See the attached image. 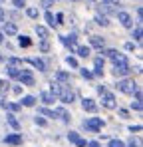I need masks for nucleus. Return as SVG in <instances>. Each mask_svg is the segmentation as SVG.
<instances>
[{"label":"nucleus","mask_w":143,"mask_h":147,"mask_svg":"<svg viewBox=\"0 0 143 147\" xmlns=\"http://www.w3.org/2000/svg\"><path fill=\"white\" fill-rule=\"evenodd\" d=\"M90 44H92L94 48H99V50H101L105 42H103V38H99V36H92V38H90Z\"/></svg>","instance_id":"17"},{"label":"nucleus","mask_w":143,"mask_h":147,"mask_svg":"<svg viewBox=\"0 0 143 147\" xmlns=\"http://www.w3.org/2000/svg\"><path fill=\"white\" fill-rule=\"evenodd\" d=\"M28 62H30V64H32V66H34V68L38 70V72H46V64H44V62H42L40 58H30Z\"/></svg>","instance_id":"13"},{"label":"nucleus","mask_w":143,"mask_h":147,"mask_svg":"<svg viewBox=\"0 0 143 147\" xmlns=\"http://www.w3.org/2000/svg\"><path fill=\"white\" fill-rule=\"evenodd\" d=\"M18 80L22 82V86H34V76L28 70H22V72L18 74Z\"/></svg>","instance_id":"6"},{"label":"nucleus","mask_w":143,"mask_h":147,"mask_svg":"<svg viewBox=\"0 0 143 147\" xmlns=\"http://www.w3.org/2000/svg\"><path fill=\"white\" fill-rule=\"evenodd\" d=\"M40 50H42V52H48V50H50V44H48L46 40H44V42L40 44Z\"/></svg>","instance_id":"37"},{"label":"nucleus","mask_w":143,"mask_h":147,"mask_svg":"<svg viewBox=\"0 0 143 147\" xmlns=\"http://www.w3.org/2000/svg\"><path fill=\"white\" fill-rule=\"evenodd\" d=\"M82 107H84V111H90V113L97 111V103H95L92 98H86V99H84V101H82Z\"/></svg>","instance_id":"9"},{"label":"nucleus","mask_w":143,"mask_h":147,"mask_svg":"<svg viewBox=\"0 0 143 147\" xmlns=\"http://www.w3.org/2000/svg\"><path fill=\"white\" fill-rule=\"evenodd\" d=\"M94 76H103V58H95V62H94Z\"/></svg>","instance_id":"12"},{"label":"nucleus","mask_w":143,"mask_h":147,"mask_svg":"<svg viewBox=\"0 0 143 147\" xmlns=\"http://www.w3.org/2000/svg\"><path fill=\"white\" fill-rule=\"evenodd\" d=\"M0 86H2V82H0Z\"/></svg>","instance_id":"52"},{"label":"nucleus","mask_w":143,"mask_h":147,"mask_svg":"<svg viewBox=\"0 0 143 147\" xmlns=\"http://www.w3.org/2000/svg\"><path fill=\"white\" fill-rule=\"evenodd\" d=\"M2 30H4V34H16L18 32V26L14 24V22H4L2 24Z\"/></svg>","instance_id":"14"},{"label":"nucleus","mask_w":143,"mask_h":147,"mask_svg":"<svg viewBox=\"0 0 143 147\" xmlns=\"http://www.w3.org/2000/svg\"><path fill=\"white\" fill-rule=\"evenodd\" d=\"M38 113H42V115H46V117H56V113H54L52 109H48V107H40Z\"/></svg>","instance_id":"25"},{"label":"nucleus","mask_w":143,"mask_h":147,"mask_svg":"<svg viewBox=\"0 0 143 147\" xmlns=\"http://www.w3.org/2000/svg\"><path fill=\"white\" fill-rule=\"evenodd\" d=\"M76 145H78V147H86V145H88V141H86V139H80Z\"/></svg>","instance_id":"43"},{"label":"nucleus","mask_w":143,"mask_h":147,"mask_svg":"<svg viewBox=\"0 0 143 147\" xmlns=\"http://www.w3.org/2000/svg\"><path fill=\"white\" fill-rule=\"evenodd\" d=\"M50 4H52V0H44L42 2V6H46V8H50Z\"/></svg>","instance_id":"49"},{"label":"nucleus","mask_w":143,"mask_h":147,"mask_svg":"<svg viewBox=\"0 0 143 147\" xmlns=\"http://www.w3.org/2000/svg\"><path fill=\"white\" fill-rule=\"evenodd\" d=\"M0 22H2V24L6 22V20H4V10H2V8H0Z\"/></svg>","instance_id":"48"},{"label":"nucleus","mask_w":143,"mask_h":147,"mask_svg":"<svg viewBox=\"0 0 143 147\" xmlns=\"http://www.w3.org/2000/svg\"><path fill=\"white\" fill-rule=\"evenodd\" d=\"M66 62H68V66H72V68H78V60H76V58L68 56V58H66Z\"/></svg>","instance_id":"33"},{"label":"nucleus","mask_w":143,"mask_h":147,"mask_svg":"<svg viewBox=\"0 0 143 147\" xmlns=\"http://www.w3.org/2000/svg\"><path fill=\"white\" fill-rule=\"evenodd\" d=\"M76 52H78V54H80L82 58H88V56L92 54V50L88 48V46H78V50H76Z\"/></svg>","instance_id":"22"},{"label":"nucleus","mask_w":143,"mask_h":147,"mask_svg":"<svg viewBox=\"0 0 143 147\" xmlns=\"http://www.w3.org/2000/svg\"><path fill=\"white\" fill-rule=\"evenodd\" d=\"M117 20L121 22L123 28H133V18H131V14H127V12H117Z\"/></svg>","instance_id":"4"},{"label":"nucleus","mask_w":143,"mask_h":147,"mask_svg":"<svg viewBox=\"0 0 143 147\" xmlns=\"http://www.w3.org/2000/svg\"><path fill=\"white\" fill-rule=\"evenodd\" d=\"M68 139H70L72 143H78V141H80L82 137H80V135H78L76 131H70V133H68Z\"/></svg>","instance_id":"27"},{"label":"nucleus","mask_w":143,"mask_h":147,"mask_svg":"<svg viewBox=\"0 0 143 147\" xmlns=\"http://www.w3.org/2000/svg\"><path fill=\"white\" fill-rule=\"evenodd\" d=\"M20 105L32 107V105H36V98H34V96H26V98H22V103H20Z\"/></svg>","instance_id":"19"},{"label":"nucleus","mask_w":143,"mask_h":147,"mask_svg":"<svg viewBox=\"0 0 143 147\" xmlns=\"http://www.w3.org/2000/svg\"><path fill=\"white\" fill-rule=\"evenodd\" d=\"M131 107H133L135 111H141V101H137V99H135V103H131Z\"/></svg>","instance_id":"36"},{"label":"nucleus","mask_w":143,"mask_h":147,"mask_svg":"<svg viewBox=\"0 0 143 147\" xmlns=\"http://www.w3.org/2000/svg\"><path fill=\"white\" fill-rule=\"evenodd\" d=\"M131 72L129 64H113V76H127Z\"/></svg>","instance_id":"7"},{"label":"nucleus","mask_w":143,"mask_h":147,"mask_svg":"<svg viewBox=\"0 0 143 147\" xmlns=\"http://www.w3.org/2000/svg\"><path fill=\"white\" fill-rule=\"evenodd\" d=\"M36 123H38V125H46V119H44V117H38V115H36Z\"/></svg>","instance_id":"40"},{"label":"nucleus","mask_w":143,"mask_h":147,"mask_svg":"<svg viewBox=\"0 0 143 147\" xmlns=\"http://www.w3.org/2000/svg\"><path fill=\"white\" fill-rule=\"evenodd\" d=\"M40 98H42V101H44L46 105H50V103H54V101H56V96H54L52 92H42V94H40Z\"/></svg>","instance_id":"15"},{"label":"nucleus","mask_w":143,"mask_h":147,"mask_svg":"<svg viewBox=\"0 0 143 147\" xmlns=\"http://www.w3.org/2000/svg\"><path fill=\"white\" fill-rule=\"evenodd\" d=\"M60 99H62V103H72V101H74V92H72L68 86H66L64 92L60 94Z\"/></svg>","instance_id":"11"},{"label":"nucleus","mask_w":143,"mask_h":147,"mask_svg":"<svg viewBox=\"0 0 143 147\" xmlns=\"http://www.w3.org/2000/svg\"><path fill=\"white\" fill-rule=\"evenodd\" d=\"M117 90L121 94H127V96H133V92L137 90V84L133 82V80H129V78H125V80H119L117 82Z\"/></svg>","instance_id":"1"},{"label":"nucleus","mask_w":143,"mask_h":147,"mask_svg":"<svg viewBox=\"0 0 143 147\" xmlns=\"http://www.w3.org/2000/svg\"><path fill=\"white\" fill-rule=\"evenodd\" d=\"M131 38H135L137 42H141V26H137V28L133 30V36H131Z\"/></svg>","instance_id":"30"},{"label":"nucleus","mask_w":143,"mask_h":147,"mask_svg":"<svg viewBox=\"0 0 143 147\" xmlns=\"http://www.w3.org/2000/svg\"><path fill=\"white\" fill-rule=\"evenodd\" d=\"M62 42H64V46H68L72 52H76V50H78V38H76V34L64 36V38H62Z\"/></svg>","instance_id":"5"},{"label":"nucleus","mask_w":143,"mask_h":147,"mask_svg":"<svg viewBox=\"0 0 143 147\" xmlns=\"http://www.w3.org/2000/svg\"><path fill=\"white\" fill-rule=\"evenodd\" d=\"M109 147H125L121 139H109Z\"/></svg>","instance_id":"29"},{"label":"nucleus","mask_w":143,"mask_h":147,"mask_svg":"<svg viewBox=\"0 0 143 147\" xmlns=\"http://www.w3.org/2000/svg\"><path fill=\"white\" fill-rule=\"evenodd\" d=\"M133 48H135L133 42H127V44H125V50H133Z\"/></svg>","instance_id":"46"},{"label":"nucleus","mask_w":143,"mask_h":147,"mask_svg":"<svg viewBox=\"0 0 143 147\" xmlns=\"http://www.w3.org/2000/svg\"><path fill=\"white\" fill-rule=\"evenodd\" d=\"M141 16H143V8H137V22H141Z\"/></svg>","instance_id":"42"},{"label":"nucleus","mask_w":143,"mask_h":147,"mask_svg":"<svg viewBox=\"0 0 143 147\" xmlns=\"http://www.w3.org/2000/svg\"><path fill=\"white\" fill-rule=\"evenodd\" d=\"M62 20H64V14H58V16H56V26H58V24H64Z\"/></svg>","instance_id":"39"},{"label":"nucleus","mask_w":143,"mask_h":147,"mask_svg":"<svg viewBox=\"0 0 143 147\" xmlns=\"http://www.w3.org/2000/svg\"><path fill=\"white\" fill-rule=\"evenodd\" d=\"M127 147H139V143H133V141H131V143H129Z\"/></svg>","instance_id":"50"},{"label":"nucleus","mask_w":143,"mask_h":147,"mask_svg":"<svg viewBox=\"0 0 143 147\" xmlns=\"http://www.w3.org/2000/svg\"><path fill=\"white\" fill-rule=\"evenodd\" d=\"M64 88H66V86H62L60 82H54V84H52V90H50V92H52V94H54L56 98H60V94L64 92Z\"/></svg>","instance_id":"16"},{"label":"nucleus","mask_w":143,"mask_h":147,"mask_svg":"<svg viewBox=\"0 0 143 147\" xmlns=\"http://www.w3.org/2000/svg\"><path fill=\"white\" fill-rule=\"evenodd\" d=\"M8 145H20L22 143V133H10V135H6V139H4Z\"/></svg>","instance_id":"10"},{"label":"nucleus","mask_w":143,"mask_h":147,"mask_svg":"<svg viewBox=\"0 0 143 147\" xmlns=\"http://www.w3.org/2000/svg\"><path fill=\"white\" fill-rule=\"evenodd\" d=\"M6 64H8V68H22V60L20 58H8Z\"/></svg>","instance_id":"18"},{"label":"nucleus","mask_w":143,"mask_h":147,"mask_svg":"<svg viewBox=\"0 0 143 147\" xmlns=\"http://www.w3.org/2000/svg\"><path fill=\"white\" fill-rule=\"evenodd\" d=\"M54 113H56V115H60V117H62L64 121H70V113H68V111H66L64 107H58V109H56Z\"/></svg>","instance_id":"20"},{"label":"nucleus","mask_w":143,"mask_h":147,"mask_svg":"<svg viewBox=\"0 0 143 147\" xmlns=\"http://www.w3.org/2000/svg\"><path fill=\"white\" fill-rule=\"evenodd\" d=\"M8 123H10V125H12L14 129H20V123H18V119H16V117H14L12 113L8 115Z\"/></svg>","instance_id":"26"},{"label":"nucleus","mask_w":143,"mask_h":147,"mask_svg":"<svg viewBox=\"0 0 143 147\" xmlns=\"http://www.w3.org/2000/svg\"><path fill=\"white\" fill-rule=\"evenodd\" d=\"M14 94H16V96H20V94H22V88H18V86H16V88H14Z\"/></svg>","instance_id":"47"},{"label":"nucleus","mask_w":143,"mask_h":147,"mask_svg":"<svg viewBox=\"0 0 143 147\" xmlns=\"http://www.w3.org/2000/svg\"><path fill=\"white\" fill-rule=\"evenodd\" d=\"M129 131H137V133H139V131H141V125H135V127L131 125V127H129Z\"/></svg>","instance_id":"44"},{"label":"nucleus","mask_w":143,"mask_h":147,"mask_svg":"<svg viewBox=\"0 0 143 147\" xmlns=\"http://www.w3.org/2000/svg\"><path fill=\"white\" fill-rule=\"evenodd\" d=\"M18 42H20V46H22V48H28V46H30V44H32V42H30V38H28V36H20V40H18Z\"/></svg>","instance_id":"28"},{"label":"nucleus","mask_w":143,"mask_h":147,"mask_svg":"<svg viewBox=\"0 0 143 147\" xmlns=\"http://www.w3.org/2000/svg\"><path fill=\"white\" fill-rule=\"evenodd\" d=\"M12 4H14L16 8H22V6H24V0H12Z\"/></svg>","instance_id":"38"},{"label":"nucleus","mask_w":143,"mask_h":147,"mask_svg":"<svg viewBox=\"0 0 143 147\" xmlns=\"http://www.w3.org/2000/svg\"><path fill=\"white\" fill-rule=\"evenodd\" d=\"M82 78H84V80H92V78H94V74L88 72V70L84 68V70H82Z\"/></svg>","instance_id":"34"},{"label":"nucleus","mask_w":143,"mask_h":147,"mask_svg":"<svg viewBox=\"0 0 143 147\" xmlns=\"http://www.w3.org/2000/svg\"><path fill=\"white\" fill-rule=\"evenodd\" d=\"M86 147H101V145H99V141H90Z\"/></svg>","instance_id":"41"},{"label":"nucleus","mask_w":143,"mask_h":147,"mask_svg":"<svg viewBox=\"0 0 143 147\" xmlns=\"http://www.w3.org/2000/svg\"><path fill=\"white\" fill-rule=\"evenodd\" d=\"M56 80H58V82H70V74L58 72V74H56Z\"/></svg>","instance_id":"24"},{"label":"nucleus","mask_w":143,"mask_h":147,"mask_svg":"<svg viewBox=\"0 0 143 147\" xmlns=\"http://www.w3.org/2000/svg\"><path fill=\"white\" fill-rule=\"evenodd\" d=\"M105 54H107V58H109L113 64H129L127 58H125V54H121V52H117V50H107Z\"/></svg>","instance_id":"3"},{"label":"nucleus","mask_w":143,"mask_h":147,"mask_svg":"<svg viewBox=\"0 0 143 147\" xmlns=\"http://www.w3.org/2000/svg\"><path fill=\"white\" fill-rule=\"evenodd\" d=\"M84 127L90 129V131H99V129L103 127V119H101V117H90V119L84 121Z\"/></svg>","instance_id":"2"},{"label":"nucleus","mask_w":143,"mask_h":147,"mask_svg":"<svg viewBox=\"0 0 143 147\" xmlns=\"http://www.w3.org/2000/svg\"><path fill=\"white\" fill-rule=\"evenodd\" d=\"M18 74H20V68H8V76L10 78H18Z\"/></svg>","instance_id":"31"},{"label":"nucleus","mask_w":143,"mask_h":147,"mask_svg":"<svg viewBox=\"0 0 143 147\" xmlns=\"http://www.w3.org/2000/svg\"><path fill=\"white\" fill-rule=\"evenodd\" d=\"M26 14H28L30 18H38V8H28Z\"/></svg>","instance_id":"32"},{"label":"nucleus","mask_w":143,"mask_h":147,"mask_svg":"<svg viewBox=\"0 0 143 147\" xmlns=\"http://www.w3.org/2000/svg\"><path fill=\"white\" fill-rule=\"evenodd\" d=\"M2 40H4V34H2V32H0V42H2Z\"/></svg>","instance_id":"51"},{"label":"nucleus","mask_w":143,"mask_h":147,"mask_svg":"<svg viewBox=\"0 0 143 147\" xmlns=\"http://www.w3.org/2000/svg\"><path fill=\"white\" fill-rule=\"evenodd\" d=\"M95 22H97L99 26H109V18H107V16H101V14H97V16H95Z\"/></svg>","instance_id":"23"},{"label":"nucleus","mask_w":143,"mask_h":147,"mask_svg":"<svg viewBox=\"0 0 143 147\" xmlns=\"http://www.w3.org/2000/svg\"><path fill=\"white\" fill-rule=\"evenodd\" d=\"M36 34H38L42 40H46L48 38V28L46 26H36Z\"/></svg>","instance_id":"21"},{"label":"nucleus","mask_w":143,"mask_h":147,"mask_svg":"<svg viewBox=\"0 0 143 147\" xmlns=\"http://www.w3.org/2000/svg\"><path fill=\"white\" fill-rule=\"evenodd\" d=\"M46 22L50 26H56V22H54V16H52V12H46Z\"/></svg>","instance_id":"35"},{"label":"nucleus","mask_w":143,"mask_h":147,"mask_svg":"<svg viewBox=\"0 0 143 147\" xmlns=\"http://www.w3.org/2000/svg\"><path fill=\"white\" fill-rule=\"evenodd\" d=\"M97 94H101V96H103V94H105V86H99V88H97Z\"/></svg>","instance_id":"45"},{"label":"nucleus","mask_w":143,"mask_h":147,"mask_svg":"<svg viewBox=\"0 0 143 147\" xmlns=\"http://www.w3.org/2000/svg\"><path fill=\"white\" fill-rule=\"evenodd\" d=\"M101 105H103V107H107V109H113V107H115V98H113L111 94H107V92H105V94H103V98H101Z\"/></svg>","instance_id":"8"}]
</instances>
